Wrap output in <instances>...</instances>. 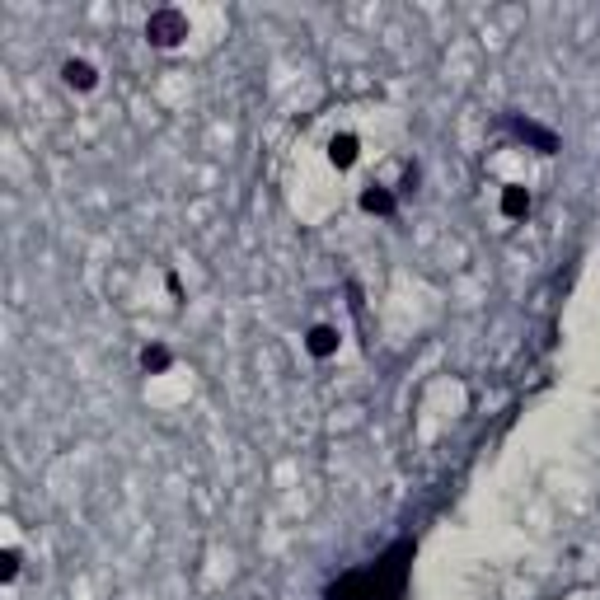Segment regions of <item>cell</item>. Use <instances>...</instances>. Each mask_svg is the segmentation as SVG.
<instances>
[{
  "label": "cell",
  "instance_id": "6da1fadb",
  "mask_svg": "<svg viewBox=\"0 0 600 600\" xmlns=\"http://www.w3.org/2000/svg\"><path fill=\"white\" fill-rule=\"evenodd\" d=\"M413 558H418V539L403 535L375 563L343 572V577L324 591V600H403L408 577H413Z\"/></svg>",
  "mask_w": 600,
  "mask_h": 600
},
{
  "label": "cell",
  "instance_id": "5b68a950",
  "mask_svg": "<svg viewBox=\"0 0 600 600\" xmlns=\"http://www.w3.org/2000/svg\"><path fill=\"white\" fill-rule=\"evenodd\" d=\"M305 347H310V357H334V352H338V334L329 329V324H319V329H310Z\"/></svg>",
  "mask_w": 600,
  "mask_h": 600
},
{
  "label": "cell",
  "instance_id": "ba28073f",
  "mask_svg": "<svg viewBox=\"0 0 600 600\" xmlns=\"http://www.w3.org/2000/svg\"><path fill=\"white\" fill-rule=\"evenodd\" d=\"M502 211H507V216H526V211H530V193H526V188H507Z\"/></svg>",
  "mask_w": 600,
  "mask_h": 600
},
{
  "label": "cell",
  "instance_id": "30bf717a",
  "mask_svg": "<svg viewBox=\"0 0 600 600\" xmlns=\"http://www.w3.org/2000/svg\"><path fill=\"white\" fill-rule=\"evenodd\" d=\"M0 563H5V567H0V582L10 586V582L19 577V554H15V549H5V558H0Z\"/></svg>",
  "mask_w": 600,
  "mask_h": 600
},
{
  "label": "cell",
  "instance_id": "3957f363",
  "mask_svg": "<svg viewBox=\"0 0 600 600\" xmlns=\"http://www.w3.org/2000/svg\"><path fill=\"white\" fill-rule=\"evenodd\" d=\"M62 80H66L71 90H80V94H85V90H94V85H99V71H94L90 62H75V57H71V62L62 66Z\"/></svg>",
  "mask_w": 600,
  "mask_h": 600
},
{
  "label": "cell",
  "instance_id": "277c9868",
  "mask_svg": "<svg viewBox=\"0 0 600 600\" xmlns=\"http://www.w3.org/2000/svg\"><path fill=\"white\" fill-rule=\"evenodd\" d=\"M511 131L521 136V141H535L539 155H554V150H558V136H554V131H544V127H535L530 118H526V122H511Z\"/></svg>",
  "mask_w": 600,
  "mask_h": 600
},
{
  "label": "cell",
  "instance_id": "7a4b0ae2",
  "mask_svg": "<svg viewBox=\"0 0 600 600\" xmlns=\"http://www.w3.org/2000/svg\"><path fill=\"white\" fill-rule=\"evenodd\" d=\"M146 38H150L155 47H179V43L188 38V19H183L179 10H155V15L146 19Z\"/></svg>",
  "mask_w": 600,
  "mask_h": 600
},
{
  "label": "cell",
  "instance_id": "8992f818",
  "mask_svg": "<svg viewBox=\"0 0 600 600\" xmlns=\"http://www.w3.org/2000/svg\"><path fill=\"white\" fill-rule=\"evenodd\" d=\"M329 160H334L338 169L357 165V136H334V141H329Z\"/></svg>",
  "mask_w": 600,
  "mask_h": 600
},
{
  "label": "cell",
  "instance_id": "9c48e42d",
  "mask_svg": "<svg viewBox=\"0 0 600 600\" xmlns=\"http://www.w3.org/2000/svg\"><path fill=\"white\" fill-rule=\"evenodd\" d=\"M169 347H146L141 352V371H169Z\"/></svg>",
  "mask_w": 600,
  "mask_h": 600
},
{
  "label": "cell",
  "instance_id": "52a82bcc",
  "mask_svg": "<svg viewBox=\"0 0 600 600\" xmlns=\"http://www.w3.org/2000/svg\"><path fill=\"white\" fill-rule=\"evenodd\" d=\"M362 211L390 216V211H394V193H385V188H366V193H362Z\"/></svg>",
  "mask_w": 600,
  "mask_h": 600
}]
</instances>
